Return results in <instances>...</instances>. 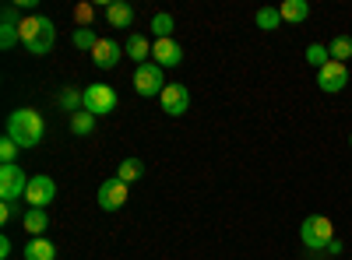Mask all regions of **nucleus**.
Wrapping results in <instances>:
<instances>
[{"instance_id": "1", "label": "nucleus", "mask_w": 352, "mask_h": 260, "mask_svg": "<svg viewBox=\"0 0 352 260\" xmlns=\"http://www.w3.org/2000/svg\"><path fill=\"white\" fill-rule=\"evenodd\" d=\"M46 134V120H43V113L36 109H14L11 117H8V137L18 144V148H36V144L43 141Z\"/></svg>"}, {"instance_id": "2", "label": "nucleus", "mask_w": 352, "mask_h": 260, "mask_svg": "<svg viewBox=\"0 0 352 260\" xmlns=\"http://www.w3.org/2000/svg\"><path fill=\"white\" fill-rule=\"evenodd\" d=\"M56 43V25L46 14H28L21 18V46L32 56H46Z\"/></svg>"}, {"instance_id": "3", "label": "nucleus", "mask_w": 352, "mask_h": 260, "mask_svg": "<svg viewBox=\"0 0 352 260\" xmlns=\"http://www.w3.org/2000/svg\"><path fill=\"white\" fill-rule=\"evenodd\" d=\"M300 239H303V246H307L310 253H324L338 236H335L331 218H324V215H310V218H303V225H300Z\"/></svg>"}, {"instance_id": "4", "label": "nucleus", "mask_w": 352, "mask_h": 260, "mask_svg": "<svg viewBox=\"0 0 352 260\" xmlns=\"http://www.w3.org/2000/svg\"><path fill=\"white\" fill-rule=\"evenodd\" d=\"M116 92L109 88V84H88V88L81 92V109H88L92 117H106V113L116 109Z\"/></svg>"}, {"instance_id": "5", "label": "nucleus", "mask_w": 352, "mask_h": 260, "mask_svg": "<svg viewBox=\"0 0 352 260\" xmlns=\"http://www.w3.org/2000/svg\"><path fill=\"white\" fill-rule=\"evenodd\" d=\"M28 180L25 169L14 162V165H0V200H11V204H18V197H25L28 190Z\"/></svg>"}, {"instance_id": "6", "label": "nucleus", "mask_w": 352, "mask_h": 260, "mask_svg": "<svg viewBox=\"0 0 352 260\" xmlns=\"http://www.w3.org/2000/svg\"><path fill=\"white\" fill-rule=\"evenodd\" d=\"M134 92L141 95V99H155V95H162L166 92V81H162V67L159 64H141L138 71H134Z\"/></svg>"}, {"instance_id": "7", "label": "nucleus", "mask_w": 352, "mask_h": 260, "mask_svg": "<svg viewBox=\"0 0 352 260\" xmlns=\"http://www.w3.org/2000/svg\"><path fill=\"white\" fill-rule=\"evenodd\" d=\"M96 200H99V208H102V211H120V208L127 204V183H124L120 176L102 180V187H99Z\"/></svg>"}, {"instance_id": "8", "label": "nucleus", "mask_w": 352, "mask_h": 260, "mask_svg": "<svg viewBox=\"0 0 352 260\" xmlns=\"http://www.w3.org/2000/svg\"><path fill=\"white\" fill-rule=\"evenodd\" d=\"M53 197H56V183L46 176V172H39V176L28 180V190H25V200H28V208H50L53 204Z\"/></svg>"}, {"instance_id": "9", "label": "nucleus", "mask_w": 352, "mask_h": 260, "mask_svg": "<svg viewBox=\"0 0 352 260\" xmlns=\"http://www.w3.org/2000/svg\"><path fill=\"white\" fill-rule=\"evenodd\" d=\"M159 99H162V113H169V117H184V113L190 109V88L180 84V81L166 84V92Z\"/></svg>"}, {"instance_id": "10", "label": "nucleus", "mask_w": 352, "mask_h": 260, "mask_svg": "<svg viewBox=\"0 0 352 260\" xmlns=\"http://www.w3.org/2000/svg\"><path fill=\"white\" fill-rule=\"evenodd\" d=\"M345 84H349V67H345V64H335V60H331V64H324V67L317 71V88H320V92L338 95Z\"/></svg>"}, {"instance_id": "11", "label": "nucleus", "mask_w": 352, "mask_h": 260, "mask_svg": "<svg viewBox=\"0 0 352 260\" xmlns=\"http://www.w3.org/2000/svg\"><path fill=\"white\" fill-rule=\"evenodd\" d=\"M180 60H184V46H180V43L155 39V46H152V64H159L162 71H169V67H180Z\"/></svg>"}, {"instance_id": "12", "label": "nucleus", "mask_w": 352, "mask_h": 260, "mask_svg": "<svg viewBox=\"0 0 352 260\" xmlns=\"http://www.w3.org/2000/svg\"><path fill=\"white\" fill-rule=\"evenodd\" d=\"M120 53H124V46H120V43H113V39H99V46L92 49V64H96L99 71H109V67L120 64Z\"/></svg>"}, {"instance_id": "13", "label": "nucleus", "mask_w": 352, "mask_h": 260, "mask_svg": "<svg viewBox=\"0 0 352 260\" xmlns=\"http://www.w3.org/2000/svg\"><path fill=\"white\" fill-rule=\"evenodd\" d=\"M14 43H21V21L14 8H4V25H0V49H11Z\"/></svg>"}, {"instance_id": "14", "label": "nucleus", "mask_w": 352, "mask_h": 260, "mask_svg": "<svg viewBox=\"0 0 352 260\" xmlns=\"http://www.w3.org/2000/svg\"><path fill=\"white\" fill-rule=\"evenodd\" d=\"M106 21L113 28H131L134 25V8L127 4V0H113V4H106Z\"/></svg>"}, {"instance_id": "15", "label": "nucleus", "mask_w": 352, "mask_h": 260, "mask_svg": "<svg viewBox=\"0 0 352 260\" xmlns=\"http://www.w3.org/2000/svg\"><path fill=\"white\" fill-rule=\"evenodd\" d=\"M21 257H25V260H53V257H56V246H53L46 236H36V239L25 243Z\"/></svg>"}, {"instance_id": "16", "label": "nucleus", "mask_w": 352, "mask_h": 260, "mask_svg": "<svg viewBox=\"0 0 352 260\" xmlns=\"http://www.w3.org/2000/svg\"><path fill=\"white\" fill-rule=\"evenodd\" d=\"M278 14H282V21L303 25V21L310 18V4H307V0H282V4H278Z\"/></svg>"}, {"instance_id": "17", "label": "nucleus", "mask_w": 352, "mask_h": 260, "mask_svg": "<svg viewBox=\"0 0 352 260\" xmlns=\"http://www.w3.org/2000/svg\"><path fill=\"white\" fill-rule=\"evenodd\" d=\"M124 53H127L131 60L141 67V64H148V60H152V43L144 39V36H131V39H127V46H124Z\"/></svg>"}, {"instance_id": "18", "label": "nucleus", "mask_w": 352, "mask_h": 260, "mask_svg": "<svg viewBox=\"0 0 352 260\" xmlns=\"http://www.w3.org/2000/svg\"><path fill=\"white\" fill-rule=\"evenodd\" d=\"M21 225H25L28 233H32V239H36V236H43L46 228H50V215H46L43 208H28V211L21 215Z\"/></svg>"}, {"instance_id": "19", "label": "nucleus", "mask_w": 352, "mask_h": 260, "mask_svg": "<svg viewBox=\"0 0 352 260\" xmlns=\"http://www.w3.org/2000/svg\"><path fill=\"white\" fill-rule=\"evenodd\" d=\"M96 120H99V117H92L88 109H78L74 117H71V134H78V137L92 134V130H96Z\"/></svg>"}, {"instance_id": "20", "label": "nucleus", "mask_w": 352, "mask_h": 260, "mask_svg": "<svg viewBox=\"0 0 352 260\" xmlns=\"http://www.w3.org/2000/svg\"><path fill=\"white\" fill-rule=\"evenodd\" d=\"M116 176H120L127 187H131V183H138V180L144 176V165H141V158H124V162H120V169H116Z\"/></svg>"}, {"instance_id": "21", "label": "nucleus", "mask_w": 352, "mask_h": 260, "mask_svg": "<svg viewBox=\"0 0 352 260\" xmlns=\"http://www.w3.org/2000/svg\"><path fill=\"white\" fill-rule=\"evenodd\" d=\"M328 53H331L335 64H345L349 56H352V36H335V39L328 43Z\"/></svg>"}, {"instance_id": "22", "label": "nucleus", "mask_w": 352, "mask_h": 260, "mask_svg": "<svg viewBox=\"0 0 352 260\" xmlns=\"http://www.w3.org/2000/svg\"><path fill=\"white\" fill-rule=\"evenodd\" d=\"M254 21H257L261 32H275V28L282 25V14H278V8H261V11L254 14Z\"/></svg>"}, {"instance_id": "23", "label": "nucleus", "mask_w": 352, "mask_h": 260, "mask_svg": "<svg viewBox=\"0 0 352 260\" xmlns=\"http://www.w3.org/2000/svg\"><path fill=\"white\" fill-rule=\"evenodd\" d=\"M303 56H307V64H310V67H317V71L324 67V64H331V53H328V46H324V43H310Z\"/></svg>"}, {"instance_id": "24", "label": "nucleus", "mask_w": 352, "mask_h": 260, "mask_svg": "<svg viewBox=\"0 0 352 260\" xmlns=\"http://www.w3.org/2000/svg\"><path fill=\"white\" fill-rule=\"evenodd\" d=\"M71 39H74V46H78V49H88V53H92V49L99 46V36L92 32V28H74V36H71Z\"/></svg>"}, {"instance_id": "25", "label": "nucleus", "mask_w": 352, "mask_h": 260, "mask_svg": "<svg viewBox=\"0 0 352 260\" xmlns=\"http://www.w3.org/2000/svg\"><path fill=\"white\" fill-rule=\"evenodd\" d=\"M152 32H155L159 39H173V14H166V11L155 14V18H152Z\"/></svg>"}, {"instance_id": "26", "label": "nucleus", "mask_w": 352, "mask_h": 260, "mask_svg": "<svg viewBox=\"0 0 352 260\" xmlns=\"http://www.w3.org/2000/svg\"><path fill=\"white\" fill-rule=\"evenodd\" d=\"M56 102H60V106L71 113V117H74V113H78V106H81V92H74V88H64Z\"/></svg>"}, {"instance_id": "27", "label": "nucleus", "mask_w": 352, "mask_h": 260, "mask_svg": "<svg viewBox=\"0 0 352 260\" xmlns=\"http://www.w3.org/2000/svg\"><path fill=\"white\" fill-rule=\"evenodd\" d=\"M18 144L11 141V137H4V141H0V162H4V165H14V158H18Z\"/></svg>"}, {"instance_id": "28", "label": "nucleus", "mask_w": 352, "mask_h": 260, "mask_svg": "<svg viewBox=\"0 0 352 260\" xmlns=\"http://www.w3.org/2000/svg\"><path fill=\"white\" fill-rule=\"evenodd\" d=\"M18 211V204H11V200H0V222H11Z\"/></svg>"}, {"instance_id": "29", "label": "nucleus", "mask_w": 352, "mask_h": 260, "mask_svg": "<svg viewBox=\"0 0 352 260\" xmlns=\"http://www.w3.org/2000/svg\"><path fill=\"white\" fill-rule=\"evenodd\" d=\"M0 257H4V260L11 257V239L8 236H0Z\"/></svg>"}, {"instance_id": "30", "label": "nucleus", "mask_w": 352, "mask_h": 260, "mask_svg": "<svg viewBox=\"0 0 352 260\" xmlns=\"http://www.w3.org/2000/svg\"><path fill=\"white\" fill-rule=\"evenodd\" d=\"M328 253H331V260H335V253H342V239H335V243L328 246Z\"/></svg>"}, {"instance_id": "31", "label": "nucleus", "mask_w": 352, "mask_h": 260, "mask_svg": "<svg viewBox=\"0 0 352 260\" xmlns=\"http://www.w3.org/2000/svg\"><path fill=\"white\" fill-rule=\"evenodd\" d=\"M349 148H352V134H349Z\"/></svg>"}]
</instances>
